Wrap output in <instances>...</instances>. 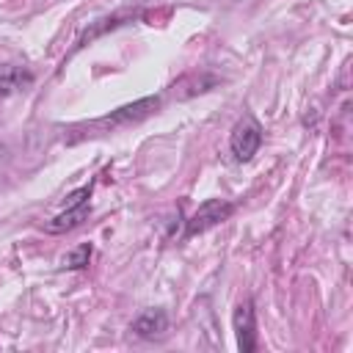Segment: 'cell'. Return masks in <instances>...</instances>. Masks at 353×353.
<instances>
[{
    "mask_svg": "<svg viewBox=\"0 0 353 353\" xmlns=\"http://www.w3.org/2000/svg\"><path fill=\"white\" fill-rule=\"evenodd\" d=\"M91 243H83V245H77L72 254H66L63 256V268H72V270H80V268H85L88 265V259H91Z\"/></svg>",
    "mask_w": 353,
    "mask_h": 353,
    "instance_id": "obj_8",
    "label": "cell"
},
{
    "mask_svg": "<svg viewBox=\"0 0 353 353\" xmlns=\"http://www.w3.org/2000/svg\"><path fill=\"white\" fill-rule=\"evenodd\" d=\"M91 199V196H88ZM88 199H80V201H72V204H66V210L61 212V215H55L50 223H47V232L50 234H61V232H66V229H74L77 223H83L85 218H88V212H91V204H88Z\"/></svg>",
    "mask_w": 353,
    "mask_h": 353,
    "instance_id": "obj_6",
    "label": "cell"
},
{
    "mask_svg": "<svg viewBox=\"0 0 353 353\" xmlns=\"http://www.w3.org/2000/svg\"><path fill=\"white\" fill-rule=\"evenodd\" d=\"M130 331H132L135 336H141V339L163 336V334L168 331V314H165L163 309H146V312H141V314L132 320Z\"/></svg>",
    "mask_w": 353,
    "mask_h": 353,
    "instance_id": "obj_5",
    "label": "cell"
},
{
    "mask_svg": "<svg viewBox=\"0 0 353 353\" xmlns=\"http://www.w3.org/2000/svg\"><path fill=\"white\" fill-rule=\"evenodd\" d=\"M262 146V127L254 116H243L234 127H232V135H229V149H232V157L237 163H248L256 149Z\"/></svg>",
    "mask_w": 353,
    "mask_h": 353,
    "instance_id": "obj_1",
    "label": "cell"
},
{
    "mask_svg": "<svg viewBox=\"0 0 353 353\" xmlns=\"http://www.w3.org/2000/svg\"><path fill=\"white\" fill-rule=\"evenodd\" d=\"M232 323H234L240 353H254L256 350V312H254V301L251 298L237 303Z\"/></svg>",
    "mask_w": 353,
    "mask_h": 353,
    "instance_id": "obj_4",
    "label": "cell"
},
{
    "mask_svg": "<svg viewBox=\"0 0 353 353\" xmlns=\"http://www.w3.org/2000/svg\"><path fill=\"white\" fill-rule=\"evenodd\" d=\"M232 212H234V204H232V201H226V199H207V201L199 204V210L188 218V223H185V237H196V234L212 229L215 223L226 221Z\"/></svg>",
    "mask_w": 353,
    "mask_h": 353,
    "instance_id": "obj_3",
    "label": "cell"
},
{
    "mask_svg": "<svg viewBox=\"0 0 353 353\" xmlns=\"http://www.w3.org/2000/svg\"><path fill=\"white\" fill-rule=\"evenodd\" d=\"M33 83V72L25 66H14V63H0V97L17 94L22 88H28Z\"/></svg>",
    "mask_w": 353,
    "mask_h": 353,
    "instance_id": "obj_7",
    "label": "cell"
},
{
    "mask_svg": "<svg viewBox=\"0 0 353 353\" xmlns=\"http://www.w3.org/2000/svg\"><path fill=\"white\" fill-rule=\"evenodd\" d=\"M163 105V97L160 94H152V97H141L130 105H121L116 110H110L108 116L99 119L102 127H127V124H135V121H143L149 119L152 113H157Z\"/></svg>",
    "mask_w": 353,
    "mask_h": 353,
    "instance_id": "obj_2",
    "label": "cell"
}]
</instances>
